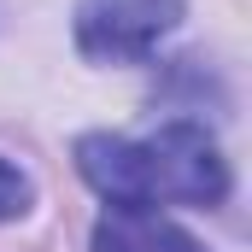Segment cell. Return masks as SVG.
<instances>
[{
  "label": "cell",
  "instance_id": "6da1fadb",
  "mask_svg": "<svg viewBox=\"0 0 252 252\" xmlns=\"http://www.w3.org/2000/svg\"><path fill=\"white\" fill-rule=\"evenodd\" d=\"M76 176L124 211H158V205H223L229 199V158L205 135V124L176 118L153 135H76Z\"/></svg>",
  "mask_w": 252,
  "mask_h": 252
},
{
  "label": "cell",
  "instance_id": "7a4b0ae2",
  "mask_svg": "<svg viewBox=\"0 0 252 252\" xmlns=\"http://www.w3.org/2000/svg\"><path fill=\"white\" fill-rule=\"evenodd\" d=\"M188 18V0H76V53L94 64H147Z\"/></svg>",
  "mask_w": 252,
  "mask_h": 252
},
{
  "label": "cell",
  "instance_id": "3957f363",
  "mask_svg": "<svg viewBox=\"0 0 252 252\" xmlns=\"http://www.w3.org/2000/svg\"><path fill=\"white\" fill-rule=\"evenodd\" d=\"M88 252H205V241L188 235L182 223L158 217V211H124V205H112L94 223Z\"/></svg>",
  "mask_w": 252,
  "mask_h": 252
},
{
  "label": "cell",
  "instance_id": "277c9868",
  "mask_svg": "<svg viewBox=\"0 0 252 252\" xmlns=\"http://www.w3.org/2000/svg\"><path fill=\"white\" fill-rule=\"evenodd\" d=\"M30 205H35V182H30V170H18L12 158H0V223L30 217Z\"/></svg>",
  "mask_w": 252,
  "mask_h": 252
}]
</instances>
